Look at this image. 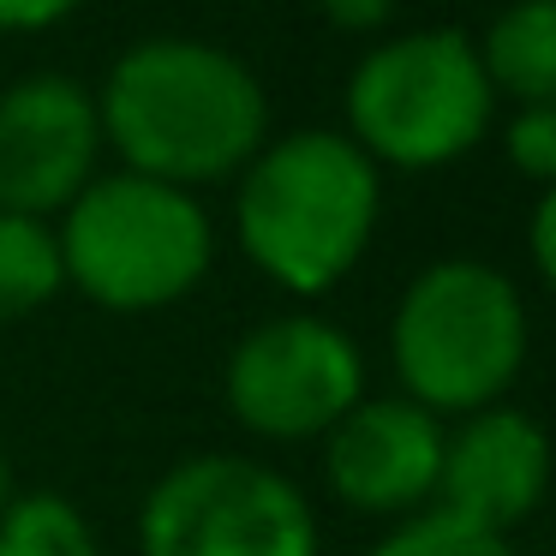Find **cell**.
I'll use <instances>...</instances> for the list:
<instances>
[{"mask_svg":"<svg viewBox=\"0 0 556 556\" xmlns=\"http://www.w3.org/2000/svg\"><path fill=\"white\" fill-rule=\"evenodd\" d=\"M479 49V66L496 97L539 109L556 102V0H515L491 18Z\"/></svg>","mask_w":556,"mask_h":556,"instance_id":"cell-11","label":"cell"},{"mask_svg":"<svg viewBox=\"0 0 556 556\" xmlns=\"http://www.w3.org/2000/svg\"><path fill=\"white\" fill-rule=\"evenodd\" d=\"M222 389L252 437L305 443L365 401V353L329 317L288 312L233 341Z\"/></svg>","mask_w":556,"mask_h":556,"instance_id":"cell-7","label":"cell"},{"mask_svg":"<svg viewBox=\"0 0 556 556\" xmlns=\"http://www.w3.org/2000/svg\"><path fill=\"white\" fill-rule=\"evenodd\" d=\"M97 121L132 174L192 192L240 174L269 144V90L233 49L144 37L109 66Z\"/></svg>","mask_w":556,"mask_h":556,"instance_id":"cell-1","label":"cell"},{"mask_svg":"<svg viewBox=\"0 0 556 556\" xmlns=\"http://www.w3.org/2000/svg\"><path fill=\"white\" fill-rule=\"evenodd\" d=\"M496 114V90L467 30H407L389 37L348 78V138L389 168H448Z\"/></svg>","mask_w":556,"mask_h":556,"instance_id":"cell-5","label":"cell"},{"mask_svg":"<svg viewBox=\"0 0 556 556\" xmlns=\"http://www.w3.org/2000/svg\"><path fill=\"white\" fill-rule=\"evenodd\" d=\"M317 13L336 30H348V37H371V30H383L395 18V0H317Z\"/></svg>","mask_w":556,"mask_h":556,"instance_id":"cell-16","label":"cell"},{"mask_svg":"<svg viewBox=\"0 0 556 556\" xmlns=\"http://www.w3.org/2000/svg\"><path fill=\"white\" fill-rule=\"evenodd\" d=\"M508 162H515L539 192L556 186V102L520 109L515 121H508Z\"/></svg>","mask_w":556,"mask_h":556,"instance_id":"cell-15","label":"cell"},{"mask_svg":"<svg viewBox=\"0 0 556 556\" xmlns=\"http://www.w3.org/2000/svg\"><path fill=\"white\" fill-rule=\"evenodd\" d=\"M61 288H66V264L54 228L37 216L0 210V324L42 312Z\"/></svg>","mask_w":556,"mask_h":556,"instance_id":"cell-12","label":"cell"},{"mask_svg":"<svg viewBox=\"0 0 556 556\" xmlns=\"http://www.w3.org/2000/svg\"><path fill=\"white\" fill-rule=\"evenodd\" d=\"M102 156L97 90L66 73H30L0 90V210L13 216H61Z\"/></svg>","mask_w":556,"mask_h":556,"instance_id":"cell-8","label":"cell"},{"mask_svg":"<svg viewBox=\"0 0 556 556\" xmlns=\"http://www.w3.org/2000/svg\"><path fill=\"white\" fill-rule=\"evenodd\" d=\"M383 210V174L348 132L305 126L240 168V252L288 293H329L365 257Z\"/></svg>","mask_w":556,"mask_h":556,"instance_id":"cell-2","label":"cell"},{"mask_svg":"<svg viewBox=\"0 0 556 556\" xmlns=\"http://www.w3.org/2000/svg\"><path fill=\"white\" fill-rule=\"evenodd\" d=\"M61 264L102 312H162L204 281L216 257L210 210L150 174H97L61 210Z\"/></svg>","mask_w":556,"mask_h":556,"instance_id":"cell-4","label":"cell"},{"mask_svg":"<svg viewBox=\"0 0 556 556\" xmlns=\"http://www.w3.org/2000/svg\"><path fill=\"white\" fill-rule=\"evenodd\" d=\"M138 556H317V515L269 460L192 455L150 484Z\"/></svg>","mask_w":556,"mask_h":556,"instance_id":"cell-6","label":"cell"},{"mask_svg":"<svg viewBox=\"0 0 556 556\" xmlns=\"http://www.w3.org/2000/svg\"><path fill=\"white\" fill-rule=\"evenodd\" d=\"M0 556H102V544L61 491H18L0 508Z\"/></svg>","mask_w":556,"mask_h":556,"instance_id":"cell-13","label":"cell"},{"mask_svg":"<svg viewBox=\"0 0 556 556\" xmlns=\"http://www.w3.org/2000/svg\"><path fill=\"white\" fill-rule=\"evenodd\" d=\"M551 479V443L539 419L520 407H479L443 431V472H437V508L472 520L484 532H515L539 508Z\"/></svg>","mask_w":556,"mask_h":556,"instance_id":"cell-10","label":"cell"},{"mask_svg":"<svg viewBox=\"0 0 556 556\" xmlns=\"http://www.w3.org/2000/svg\"><path fill=\"white\" fill-rule=\"evenodd\" d=\"M371 556H515V544L503 532H484V527H472V520H460V515L431 503V508L401 520Z\"/></svg>","mask_w":556,"mask_h":556,"instance_id":"cell-14","label":"cell"},{"mask_svg":"<svg viewBox=\"0 0 556 556\" xmlns=\"http://www.w3.org/2000/svg\"><path fill=\"white\" fill-rule=\"evenodd\" d=\"M324 479L359 515H419L437 503L443 419L407 395H365L329 425Z\"/></svg>","mask_w":556,"mask_h":556,"instance_id":"cell-9","label":"cell"},{"mask_svg":"<svg viewBox=\"0 0 556 556\" xmlns=\"http://www.w3.org/2000/svg\"><path fill=\"white\" fill-rule=\"evenodd\" d=\"M78 13V0H0V30H49Z\"/></svg>","mask_w":556,"mask_h":556,"instance_id":"cell-17","label":"cell"},{"mask_svg":"<svg viewBox=\"0 0 556 556\" xmlns=\"http://www.w3.org/2000/svg\"><path fill=\"white\" fill-rule=\"evenodd\" d=\"M13 496H18V484H13V460L0 455V508L13 503Z\"/></svg>","mask_w":556,"mask_h":556,"instance_id":"cell-19","label":"cell"},{"mask_svg":"<svg viewBox=\"0 0 556 556\" xmlns=\"http://www.w3.org/2000/svg\"><path fill=\"white\" fill-rule=\"evenodd\" d=\"M527 300L515 276L484 257H437L407 281L389 324L395 377L425 413H479L515 389L527 365Z\"/></svg>","mask_w":556,"mask_h":556,"instance_id":"cell-3","label":"cell"},{"mask_svg":"<svg viewBox=\"0 0 556 556\" xmlns=\"http://www.w3.org/2000/svg\"><path fill=\"white\" fill-rule=\"evenodd\" d=\"M527 240H532V269H539V281H551L556 276V186L532 198V233Z\"/></svg>","mask_w":556,"mask_h":556,"instance_id":"cell-18","label":"cell"}]
</instances>
